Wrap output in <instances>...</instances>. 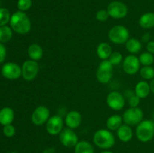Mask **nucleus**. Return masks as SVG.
<instances>
[{"instance_id":"nucleus-1","label":"nucleus","mask_w":154,"mask_h":153,"mask_svg":"<svg viewBox=\"0 0 154 153\" xmlns=\"http://www.w3.org/2000/svg\"><path fill=\"white\" fill-rule=\"evenodd\" d=\"M10 26L14 32L20 34H26L31 30V21L23 11L17 10L11 16Z\"/></svg>"},{"instance_id":"nucleus-2","label":"nucleus","mask_w":154,"mask_h":153,"mask_svg":"<svg viewBox=\"0 0 154 153\" xmlns=\"http://www.w3.org/2000/svg\"><path fill=\"white\" fill-rule=\"evenodd\" d=\"M93 141L98 148L107 150L114 146L115 144V137L111 130L102 128L95 132L93 136Z\"/></svg>"},{"instance_id":"nucleus-3","label":"nucleus","mask_w":154,"mask_h":153,"mask_svg":"<svg viewBox=\"0 0 154 153\" xmlns=\"http://www.w3.org/2000/svg\"><path fill=\"white\" fill-rule=\"evenodd\" d=\"M135 136L142 142H147L154 137V122L150 119L141 121L135 128Z\"/></svg>"},{"instance_id":"nucleus-4","label":"nucleus","mask_w":154,"mask_h":153,"mask_svg":"<svg viewBox=\"0 0 154 153\" xmlns=\"http://www.w3.org/2000/svg\"><path fill=\"white\" fill-rule=\"evenodd\" d=\"M108 38L115 44H123L129 38V32L123 25H116L108 32Z\"/></svg>"},{"instance_id":"nucleus-5","label":"nucleus","mask_w":154,"mask_h":153,"mask_svg":"<svg viewBox=\"0 0 154 153\" xmlns=\"http://www.w3.org/2000/svg\"><path fill=\"white\" fill-rule=\"evenodd\" d=\"M114 74V65L108 60H102L96 70L97 80L102 84H107L111 81Z\"/></svg>"},{"instance_id":"nucleus-6","label":"nucleus","mask_w":154,"mask_h":153,"mask_svg":"<svg viewBox=\"0 0 154 153\" xmlns=\"http://www.w3.org/2000/svg\"><path fill=\"white\" fill-rule=\"evenodd\" d=\"M123 123L129 126L138 125L144 120V112L141 108L129 107L122 115Z\"/></svg>"},{"instance_id":"nucleus-7","label":"nucleus","mask_w":154,"mask_h":153,"mask_svg":"<svg viewBox=\"0 0 154 153\" xmlns=\"http://www.w3.org/2000/svg\"><path fill=\"white\" fill-rule=\"evenodd\" d=\"M22 77L26 81H32L35 79L39 72V64L38 62L29 59L24 62L21 66Z\"/></svg>"},{"instance_id":"nucleus-8","label":"nucleus","mask_w":154,"mask_h":153,"mask_svg":"<svg viewBox=\"0 0 154 153\" xmlns=\"http://www.w3.org/2000/svg\"><path fill=\"white\" fill-rule=\"evenodd\" d=\"M59 140L63 146L69 148H75L77 143L79 142L78 136L75 130L69 128H63V130L60 132L59 134Z\"/></svg>"},{"instance_id":"nucleus-9","label":"nucleus","mask_w":154,"mask_h":153,"mask_svg":"<svg viewBox=\"0 0 154 153\" xmlns=\"http://www.w3.org/2000/svg\"><path fill=\"white\" fill-rule=\"evenodd\" d=\"M50 110L44 105L37 106L33 110L31 116V121L35 126H42L46 124L48 118H50Z\"/></svg>"},{"instance_id":"nucleus-10","label":"nucleus","mask_w":154,"mask_h":153,"mask_svg":"<svg viewBox=\"0 0 154 153\" xmlns=\"http://www.w3.org/2000/svg\"><path fill=\"white\" fill-rule=\"evenodd\" d=\"M140 63L138 57L135 55L129 54L127 56L123 58V62H122V68L123 70L126 74L134 75L138 73L140 70Z\"/></svg>"},{"instance_id":"nucleus-11","label":"nucleus","mask_w":154,"mask_h":153,"mask_svg":"<svg viewBox=\"0 0 154 153\" xmlns=\"http://www.w3.org/2000/svg\"><path fill=\"white\" fill-rule=\"evenodd\" d=\"M108 13L109 16L114 19H123L128 14V8L121 2L114 1L110 3L108 6Z\"/></svg>"},{"instance_id":"nucleus-12","label":"nucleus","mask_w":154,"mask_h":153,"mask_svg":"<svg viewBox=\"0 0 154 153\" xmlns=\"http://www.w3.org/2000/svg\"><path fill=\"white\" fill-rule=\"evenodd\" d=\"M1 72L5 78L11 80H17L22 76L21 67L14 62H7L3 64Z\"/></svg>"},{"instance_id":"nucleus-13","label":"nucleus","mask_w":154,"mask_h":153,"mask_svg":"<svg viewBox=\"0 0 154 153\" xmlns=\"http://www.w3.org/2000/svg\"><path fill=\"white\" fill-rule=\"evenodd\" d=\"M106 103L111 110L119 111L124 107L126 100L121 93L117 91H112L107 95Z\"/></svg>"},{"instance_id":"nucleus-14","label":"nucleus","mask_w":154,"mask_h":153,"mask_svg":"<svg viewBox=\"0 0 154 153\" xmlns=\"http://www.w3.org/2000/svg\"><path fill=\"white\" fill-rule=\"evenodd\" d=\"M64 121L63 118L59 115H54L48 118L45 124V128L50 135L56 136L59 135L63 130Z\"/></svg>"},{"instance_id":"nucleus-15","label":"nucleus","mask_w":154,"mask_h":153,"mask_svg":"<svg viewBox=\"0 0 154 153\" xmlns=\"http://www.w3.org/2000/svg\"><path fill=\"white\" fill-rule=\"evenodd\" d=\"M82 122V116L78 110L69 111L66 116L65 123L69 128L76 129L81 125Z\"/></svg>"},{"instance_id":"nucleus-16","label":"nucleus","mask_w":154,"mask_h":153,"mask_svg":"<svg viewBox=\"0 0 154 153\" xmlns=\"http://www.w3.org/2000/svg\"><path fill=\"white\" fill-rule=\"evenodd\" d=\"M134 135L132 126L123 124L117 130V136L120 141L123 142H128L132 139Z\"/></svg>"},{"instance_id":"nucleus-17","label":"nucleus","mask_w":154,"mask_h":153,"mask_svg":"<svg viewBox=\"0 0 154 153\" xmlns=\"http://www.w3.org/2000/svg\"><path fill=\"white\" fill-rule=\"evenodd\" d=\"M151 92L150 87V82L146 80L139 81L135 86V94H136L141 99L148 97Z\"/></svg>"},{"instance_id":"nucleus-18","label":"nucleus","mask_w":154,"mask_h":153,"mask_svg":"<svg viewBox=\"0 0 154 153\" xmlns=\"http://www.w3.org/2000/svg\"><path fill=\"white\" fill-rule=\"evenodd\" d=\"M14 119V112L9 106H5L0 110V124L5 126L11 124Z\"/></svg>"},{"instance_id":"nucleus-19","label":"nucleus","mask_w":154,"mask_h":153,"mask_svg":"<svg viewBox=\"0 0 154 153\" xmlns=\"http://www.w3.org/2000/svg\"><path fill=\"white\" fill-rule=\"evenodd\" d=\"M113 52L112 48L109 44L102 42L96 47V54L101 60H108Z\"/></svg>"},{"instance_id":"nucleus-20","label":"nucleus","mask_w":154,"mask_h":153,"mask_svg":"<svg viewBox=\"0 0 154 153\" xmlns=\"http://www.w3.org/2000/svg\"><path fill=\"white\" fill-rule=\"evenodd\" d=\"M27 53L30 59L34 61H39L43 57V49L38 44H32L27 49Z\"/></svg>"},{"instance_id":"nucleus-21","label":"nucleus","mask_w":154,"mask_h":153,"mask_svg":"<svg viewBox=\"0 0 154 153\" xmlns=\"http://www.w3.org/2000/svg\"><path fill=\"white\" fill-rule=\"evenodd\" d=\"M138 24L142 28L150 29L154 27V13L147 12L140 16Z\"/></svg>"},{"instance_id":"nucleus-22","label":"nucleus","mask_w":154,"mask_h":153,"mask_svg":"<svg viewBox=\"0 0 154 153\" xmlns=\"http://www.w3.org/2000/svg\"><path fill=\"white\" fill-rule=\"evenodd\" d=\"M126 49L128 52L132 55H136L142 49V44L135 38H129V40L126 42Z\"/></svg>"},{"instance_id":"nucleus-23","label":"nucleus","mask_w":154,"mask_h":153,"mask_svg":"<svg viewBox=\"0 0 154 153\" xmlns=\"http://www.w3.org/2000/svg\"><path fill=\"white\" fill-rule=\"evenodd\" d=\"M123 117L119 114H114L108 117L106 121V126L108 130H117L123 124Z\"/></svg>"},{"instance_id":"nucleus-24","label":"nucleus","mask_w":154,"mask_h":153,"mask_svg":"<svg viewBox=\"0 0 154 153\" xmlns=\"http://www.w3.org/2000/svg\"><path fill=\"white\" fill-rule=\"evenodd\" d=\"M74 153H95V149L91 142L87 140H81L74 148Z\"/></svg>"},{"instance_id":"nucleus-25","label":"nucleus","mask_w":154,"mask_h":153,"mask_svg":"<svg viewBox=\"0 0 154 153\" xmlns=\"http://www.w3.org/2000/svg\"><path fill=\"white\" fill-rule=\"evenodd\" d=\"M13 36V30L11 26H8L7 25L0 27V42L2 44L7 43Z\"/></svg>"},{"instance_id":"nucleus-26","label":"nucleus","mask_w":154,"mask_h":153,"mask_svg":"<svg viewBox=\"0 0 154 153\" xmlns=\"http://www.w3.org/2000/svg\"><path fill=\"white\" fill-rule=\"evenodd\" d=\"M138 59L143 66H152L154 63V55L147 51L140 54Z\"/></svg>"},{"instance_id":"nucleus-27","label":"nucleus","mask_w":154,"mask_h":153,"mask_svg":"<svg viewBox=\"0 0 154 153\" xmlns=\"http://www.w3.org/2000/svg\"><path fill=\"white\" fill-rule=\"evenodd\" d=\"M139 73L144 80H152L154 78V68L152 66H143L140 69Z\"/></svg>"},{"instance_id":"nucleus-28","label":"nucleus","mask_w":154,"mask_h":153,"mask_svg":"<svg viewBox=\"0 0 154 153\" xmlns=\"http://www.w3.org/2000/svg\"><path fill=\"white\" fill-rule=\"evenodd\" d=\"M10 11L8 9L5 8H0V27L6 26L11 20Z\"/></svg>"},{"instance_id":"nucleus-29","label":"nucleus","mask_w":154,"mask_h":153,"mask_svg":"<svg viewBox=\"0 0 154 153\" xmlns=\"http://www.w3.org/2000/svg\"><path fill=\"white\" fill-rule=\"evenodd\" d=\"M123 55H122L120 52H117V51L113 52L112 53H111V55L110 56L109 58H108V61H109L114 66L120 64V63L123 62Z\"/></svg>"},{"instance_id":"nucleus-30","label":"nucleus","mask_w":154,"mask_h":153,"mask_svg":"<svg viewBox=\"0 0 154 153\" xmlns=\"http://www.w3.org/2000/svg\"><path fill=\"white\" fill-rule=\"evenodd\" d=\"M32 5V0H18L17 2V8L20 11H26L29 10Z\"/></svg>"},{"instance_id":"nucleus-31","label":"nucleus","mask_w":154,"mask_h":153,"mask_svg":"<svg viewBox=\"0 0 154 153\" xmlns=\"http://www.w3.org/2000/svg\"><path fill=\"white\" fill-rule=\"evenodd\" d=\"M3 134L7 137H13L16 134V128L11 124H7V125L3 126Z\"/></svg>"},{"instance_id":"nucleus-32","label":"nucleus","mask_w":154,"mask_h":153,"mask_svg":"<svg viewBox=\"0 0 154 153\" xmlns=\"http://www.w3.org/2000/svg\"><path fill=\"white\" fill-rule=\"evenodd\" d=\"M109 14L108 13V10H105V9H102V10H99V11L96 13V18L98 21L99 22H105L106 20H108V19L109 18Z\"/></svg>"},{"instance_id":"nucleus-33","label":"nucleus","mask_w":154,"mask_h":153,"mask_svg":"<svg viewBox=\"0 0 154 153\" xmlns=\"http://www.w3.org/2000/svg\"><path fill=\"white\" fill-rule=\"evenodd\" d=\"M129 105L130 107H138L141 102V98H138L136 94H132L130 97L129 98Z\"/></svg>"},{"instance_id":"nucleus-34","label":"nucleus","mask_w":154,"mask_h":153,"mask_svg":"<svg viewBox=\"0 0 154 153\" xmlns=\"http://www.w3.org/2000/svg\"><path fill=\"white\" fill-rule=\"evenodd\" d=\"M7 55V50L2 43L0 42V64L5 61Z\"/></svg>"},{"instance_id":"nucleus-35","label":"nucleus","mask_w":154,"mask_h":153,"mask_svg":"<svg viewBox=\"0 0 154 153\" xmlns=\"http://www.w3.org/2000/svg\"><path fill=\"white\" fill-rule=\"evenodd\" d=\"M146 49H147V52H150V53L154 55V40H150L148 43H147Z\"/></svg>"},{"instance_id":"nucleus-36","label":"nucleus","mask_w":154,"mask_h":153,"mask_svg":"<svg viewBox=\"0 0 154 153\" xmlns=\"http://www.w3.org/2000/svg\"><path fill=\"white\" fill-rule=\"evenodd\" d=\"M151 39V34L150 32H146L141 36V41L144 42V43H148Z\"/></svg>"},{"instance_id":"nucleus-37","label":"nucleus","mask_w":154,"mask_h":153,"mask_svg":"<svg viewBox=\"0 0 154 153\" xmlns=\"http://www.w3.org/2000/svg\"><path fill=\"white\" fill-rule=\"evenodd\" d=\"M43 153H55V148H48L43 152Z\"/></svg>"},{"instance_id":"nucleus-38","label":"nucleus","mask_w":154,"mask_h":153,"mask_svg":"<svg viewBox=\"0 0 154 153\" xmlns=\"http://www.w3.org/2000/svg\"><path fill=\"white\" fill-rule=\"evenodd\" d=\"M150 91L154 94V78L152 80H150Z\"/></svg>"},{"instance_id":"nucleus-39","label":"nucleus","mask_w":154,"mask_h":153,"mask_svg":"<svg viewBox=\"0 0 154 153\" xmlns=\"http://www.w3.org/2000/svg\"><path fill=\"white\" fill-rule=\"evenodd\" d=\"M100 153H114V152L111 151H110L109 149H107V150H103V151L101 152Z\"/></svg>"},{"instance_id":"nucleus-40","label":"nucleus","mask_w":154,"mask_h":153,"mask_svg":"<svg viewBox=\"0 0 154 153\" xmlns=\"http://www.w3.org/2000/svg\"><path fill=\"white\" fill-rule=\"evenodd\" d=\"M0 7H1V0H0Z\"/></svg>"}]
</instances>
